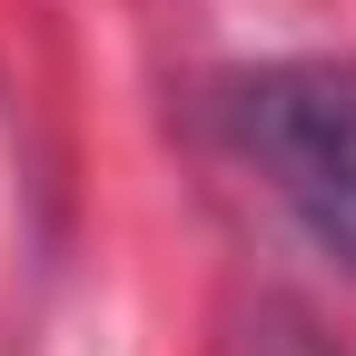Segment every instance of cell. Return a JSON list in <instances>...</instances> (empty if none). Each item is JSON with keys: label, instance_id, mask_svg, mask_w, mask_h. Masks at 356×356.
<instances>
[{"label": "cell", "instance_id": "1", "mask_svg": "<svg viewBox=\"0 0 356 356\" xmlns=\"http://www.w3.org/2000/svg\"><path fill=\"white\" fill-rule=\"evenodd\" d=\"M228 129L277 208L356 277V60H277L228 89Z\"/></svg>", "mask_w": 356, "mask_h": 356}]
</instances>
